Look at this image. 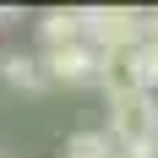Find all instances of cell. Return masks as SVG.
Instances as JSON below:
<instances>
[{
  "mask_svg": "<svg viewBox=\"0 0 158 158\" xmlns=\"http://www.w3.org/2000/svg\"><path fill=\"white\" fill-rule=\"evenodd\" d=\"M104 136L120 158H158V98L153 93L109 98V131Z\"/></svg>",
  "mask_w": 158,
  "mask_h": 158,
  "instance_id": "cell-1",
  "label": "cell"
},
{
  "mask_svg": "<svg viewBox=\"0 0 158 158\" xmlns=\"http://www.w3.org/2000/svg\"><path fill=\"white\" fill-rule=\"evenodd\" d=\"M0 77L11 82L16 93H44V65H38V55H22V49H11V55H0Z\"/></svg>",
  "mask_w": 158,
  "mask_h": 158,
  "instance_id": "cell-5",
  "label": "cell"
},
{
  "mask_svg": "<svg viewBox=\"0 0 158 158\" xmlns=\"http://www.w3.org/2000/svg\"><path fill=\"white\" fill-rule=\"evenodd\" d=\"M98 82H104L109 98L147 93L142 87V55H136V49H104V55H98Z\"/></svg>",
  "mask_w": 158,
  "mask_h": 158,
  "instance_id": "cell-4",
  "label": "cell"
},
{
  "mask_svg": "<svg viewBox=\"0 0 158 158\" xmlns=\"http://www.w3.org/2000/svg\"><path fill=\"white\" fill-rule=\"evenodd\" d=\"M136 55H142V87L153 93V87H158V38H147Z\"/></svg>",
  "mask_w": 158,
  "mask_h": 158,
  "instance_id": "cell-8",
  "label": "cell"
},
{
  "mask_svg": "<svg viewBox=\"0 0 158 158\" xmlns=\"http://www.w3.org/2000/svg\"><path fill=\"white\" fill-rule=\"evenodd\" d=\"M38 38L44 49H65V44H82V11H44L38 16Z\"/></svg>",
  "mask_w": 158,
  "mask_h": 158,
  "instance_id": "cell-6",
  "label": "cell"
},
{
  "mask_svg": "<svg viewBox=\"0 0 158 158\" xmlns=\"http://www.w3.org/2000/svg\"><path fill=\"white\" fill-rule=\"evenodd\" d=\"M38 65H44V82H65V87L98 82V49L87 44V38H82V44H65V49H44Z\"/></svg>",
  "mask_w": 158,
  "mask_h": 158,
  "instance_id": "cell-3",
  "label": "cell"
},
{
  "mask_svg": "<svg viewBox=\"0 0 158 158\" xmlns=\"http://www.w3.org/2000/svg\"><path fill=\"white\" fill-rule=\"evenodd\" d=\"M82 38L104 49H142V11L136 6H93L82 11Z\"/></svg>",
  "mask_w": 158,
  "mask_h": 158,
  "instance_id": "cell-2",
  "label": "cell"
},
{
  "mask_svg": "<svg viewBox=\"0 0 158 158\" xmlns=\"http://www.w3.org/2000/svg\"><path fill=\"white\" fill-rule=\"evenodd\" d=\"M147 38H158V11H142V44Z\"/></svg>",
  "mask_w": 158,
  "mask_h": 158,
  "instance_id": "cell-9",
  "label": "cell"
},
{
  "mask_svg": "<svg viewBox=\"0 0 158 158\" xmlns=\"http://www.w3.org/2000/svg\"><path fill=\"white\" fill-rule=\"evenodd\" d=\"M65 158H114V147H109L104 131H71L65 136Z\"/></svg>",
  "mask_w": 158,
  "mask_h": 158,
  "instance_id": "cell-7",
  "label": "cell"
},
{
  "mask_svg": "<svg viewBox=\"0 0 158 158\" xmlns=\"http://www.w3.org/2000/svg\"><path fill=\"white\" fill-rule=\"evenodd\" d=\"M114 158H120V153H114Z\"/></svg>",
  "mask_w": 158,
  "mask_h": 158,
  "instance_id": "cell-10",
  "label": "cell"
}]
</instances>
